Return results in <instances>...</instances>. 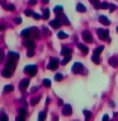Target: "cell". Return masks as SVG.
Wrapping results in <instances>:
<instances>
[{"mask_svg":"<svg viewBox=\"0 0 118 121\" xmlns=\"http://www.w3.org/2000/svg\"><path fill=\"white\" fill-rule=\"evenodd\" d=\"M18 59H19V54H18V53H15V52H9V54H8L6 67L15 68V63H17Z\"/></svg>","mask_w":118,"mask_h":121,"instance_id":"cell-1","label":"cell"},{"mask_svg":"<svg viewBox=\"0 0 118 121\" xmlns=\"http://www.w3.org/2000/svg\"><path fill=\"white\" fill-rule=\"evenodd\" d=\"M24 72H25L28 76H30V77H33V76H36V73H37V67L34 66V64L27 66V67L24 68Z\"/></svg>","mask_w":118,"mask_h":121,"instance_id":"cell-2","label":"cell"},{"mask_svg":"<svg viewBox=\"0 0 118 121\" xmlns=\"http://www.w3.org/2000/svg\"><path fill=\"white\" fill-rule=\"evenodd\" d=\"M97 33H98V37L100 38L102 40H104V39H108L109 38V32L107 29H97Z\"/></svg>","mask_w":118,"mask_h":121,"instance_id":"cell-3","label":"cell"},{"mask_svg":"<svg viewBox=\"0 0 118 121\" xmlns=\"http://www.w3.org/2000/svg\"><path fill=\"white\" fill-rule=\"evenodd\" d=\"M84 69V66L81 63H74V66H72V72H74L75 74H79V73H81Z\"/></svg>","mask_w":118,"mask_h":121,"instance_id":"cell-4","label":"cell"},{"mask_svg":"<svg viewBox=\"0 0 118 121\" xmlns=\"http://www.w3.org/2000/svg\"><path fill=\"white\" fill-rule=\"evenodd\" d=\"M57 67H59V60L55 59V58H52L51 60H49V63L47 64V68H48V69H51V71L57 69Z\"/></svg>","mask_w":118,"mask_h":121,"instance_id":"cell-5","label":"cell"},{"mask_svg":"<svg viewBox=\"0 0 118 121\" xmlns=\"http://www.w3.org/2000/svg\"><path fill=\"white\" fill-rule=\"evenodd\" d=\"M23 44H24L28 49H33L34 47H36V43H34V40L32 39V38H25V40L23 42Z\"/></svg>","mask_w":118,"mask_h":121,"instance_id":"cell-6","label":"cell"},{"mask_svg":"<svg viewBox=\"0 0 118 121\" xmlns=\"http://www.w3.org/2000/svg\"><path fill=\"white\" fill-rule=\"evenodd\" d=\"M13 73H14V68H10V67H5L4 68V71H3V77H6V78H9V77H11L13 76Z\"/></svg>","mask_w":118,"mask_h":121,"instance_id":"cell-7","label":"cell"},{"mask_svg":"<svg viewBox=\"0 0 118 121\" xmlns=\"http://www.w3.org/2000/svg\"><path fill=\"white\" fill-rule=\"evenodd\" d=\"M39 37V30L37 28H29V38H32V39H36V38Z\"/></svg>","mask_w":118,"mask_h":121,"instance_id":"cell-8","label":"cell"},{"mask_svg":"<svg viewBox=\"0 0 118 121\" xmlns=\"http://www.w3.org/2000/svg\"><path fill=\"white\" fill-rule=\"evenodd\" d=\"M83 38H84V40H85L86 43H91V42H93V37H91V33H90V32H88V30H85V32L83 33Z\"/></svg>","mask_w":118,"mask_h":121,"instance_id":"cell-9","label":"cell"},{"mask_svg":"<svg viewBox=\"0 0 118 121\" xmlns=\"http://www.w3.org/2000/svg\"><path fill=\"white\" fill-rule=\"evenodd\" d=\"M49 24H51L52 28L57 29V28H60V26H61V24H62V23H61V20H60L59 18H57V19H52V20H49Z\"/></svg>","mask_w":118,"mask_h":121,"instance_id":"cell-10","label":"cell"},{"mask_svg":"<svg viewBox=\"0 0 118 121\" xmlns=\"http://www.w3.org/2000/svg\"><path fill=\"white\" fill-rule=\"evenodd\" d=\"M71 112H72V107H71V105H65L64 107H62V113H64L65 116L71 115Z\"/></svg>","mask_w":118,"mask_h":121,"instance_id":"cell-11","label":"cell"},{"mask_svg":"<svg viewBox=\"0 0 118 121\" xmlns=\"http://www.w3.org/2000/svg\"><path fill=\"white\" fill-rule=\"evenodd\" d=\"M29 86V79L28 78H24V79H22L20 83H19V88H20L22 91H24L27 87Z\"/></svg>","mask_w":118,"mask_h":121,"instance_id":"cell-12","label":"cell"},{"mask_svg":"<svg viewBox=\"0 0 118 121\" xmlns=\"http://www.w3.org/2000/svg\"><path fill=\"white\" fill-rule=\"evenodd\" d=\"M99 22H100L102 24H104V25H109L110 24L109 19L107 18V17H104V15H100V17H99Z\"/></svg>","mask_w":118,"mask_h":121,"instance_id":"cell-13","label":"cell"},{"mask_svg":"<svg viewBox=\"0 0 118 121\" xmlns=\"http://www.w3.org/2000/svg\"><path fill=\"white\" fill-rule=\"evenodd\" d=\"M78 48H79V49H80V51H81L83 53H84V54H86L88 51H89L86 45H84V44H81V43H79V44H78Z\"/></svg>","mask_w":118,"mask_h":121,"instance_id":"cell-14","label":"cell"},{"mask_svg":"<svg viewBox=\"0 0 118 121\" xmlns=\"http://www.w3.org/2000/svg\"><path fill=\"white\" fill-rule=\"evenodd\" d=\"M76 10L80 11V13H85L86 8H85V5H83V4H78V5H76Z\"/></svg>","mask_w":118,"mask_h":121,"instance_id":"cell-15","label":"cell"},{"mask_svg":"<svg viewBox=\"0 0 118 121\" xmlns=\"http://www.w3.org/2000/svg\"><path fill=\"white\" fill-rule=\"evenodd\" d=\"M59 19L61 20V23H64V24H66V25H70V22H69V19L65 17V15L61 14V17H59Z\"/></svg>","mask_w":118,"mask_h":121,"instance_id":"cell-16","label":"cell"},{"mask_svg":"<svg viewBox=\"0 0 118 121\" xmlns=\"http://www.w3.org/2000/svg\"><path fill=\"white\" fill-rule=\"evenodd\" d=\"M61 53H62L64 56H70L71 54V49L67 48V47H64L62 49H61Z\"/></svg>","mask_w":118,"mask_h":121,"instance_id":"cell-17","label":"cell"},{"mask_svg":"<svg viewBox=\"0 0 118 121\" xmlns=\"http://www.w3.org/2000/svg\"><path fill=\"white\" fill-rule=\"evenodd\" d=\"M109 64L113 67H118V59L116 58V57H113V58L109 59Z\"/></svg>","mask_w":118,"mask_h":121,"instance_id":"cell-18","label":"cell"},{"mask_svg":"<svg viewBox=\"0 0 118 121\" xmlns=\"http://www.w3.org/2000/svg\"><path fill=\"white\" fill-rule=\"evenodd\" d=\"M62 6H60V5H57V6H55V9H53V11H55V13L59 15V14H62Z\"/></svg>","mask_w":118,"mask_h":121,"instance_id":"cell-19","label":"cell"},{"mask_svg":"<svg viewBox=\"0 0 118 121\" xmlns=\"http://www.w3.org/2000/svg\"><path fill=\"white\" fill-rule=\"evenodd\" d=\"M91 60L95 63V64H99L100 63V60H99V57H98V54H93V57H91Z\"/></svg>","mask_w":118,"mask_h":121,"instance_id":"cell-20","label":"cell"},{"mask_svg":"<svg viewBox=\"0 0 118 121\" xmlns=\"http://www.w3.org/2000/svg\"><path fill=\"white\" fill-rule=\"evenodd\" d=\"M103 49H104V47H103V45H100V47H97V49H95L94 51V54H100V53L103 52Z\"/></svg>","mask_w":118,"mask_h":121,"instance_id":"cell-21","label":"cell"},{"mask_svg":"<svg viewBox=\"0 0 118 121\" xmlns=\"http://www.w3.org/2000/svg\"><path fill=\"white\" fill-rule=\"evenodd\" d=\"M109 6L110 5L108 3H102V4H99V6L97 8V9H100V8H102V9H107V8H109Z\"/></svg>","mask_w":118,"mask_h":121,"instance_id":"cell-22","label":"cell"},{"mask_svg":"<svg viewBox=\"0 0 118 121\" xmlns=\"http://www.w3.org/2000/svg\"><path fill=\"white\" fill-rule=\"evenodd\" d=\"M13 88H14V87L11 86V85H6L5 87H4V92H11Z\"/></svg>","mask_w":118,"mask_h":121,"instance_id":"cell-23","label":"cell"},{"mask_svg":"<svg viewBox=\"0 0 118 121\" xmlns=\"http://www.w3.org/2000/svg\"><path fill=\"white\" fill-rule=\"evenodd\" d=\"M42 18H43V19H48V18H49V9H44Z\"/></svg>","mask_w":118,"mask_h":121,"instance_id":"cell-24","label":"cell"},{"mask_svg":"<svg viewBox=\"0 0 118 121\" xmlns=\"http://www.w3.org/2000/svg\"><path fill=\"white\" fill-rule=\"evenodd\" d=\"M57 37H59L60 39H65V38H67V34L64 33V32H59L57 33Z\"/></svg>","mask_w":118,"mask_h":121,"instance_id":"cell-25","label":"cell"},{"mask_svg":"<svg viewBox=\"0 0 118 121\" xmlns=\"http://www.w3.org/2000/svg\"><path fill=\"white\" fill-rule=\"evenodd\" d=\"M46 119V112L43 111V112H39V115H38V120L39 121H43Z\"/></svg>","mask_w":118,"mask_h":121,"instance_id":"cell-26","label":"cell"},{"mask_svg":"<svg viewBox=\"0 0 118 121\" xmlns=\"http://www.w3.org/2000/svg\"><path fill=\"white\" fill-rule=\"evenodd\" d=\"M24 14L27 15V17H33V15H34L33 10H30V9H27V10L24 11Z\"/></svg>","mask_w":118,"mask_h":121,"instance_id":"cell-27","label":"cell"},{"mask_svg":"<svg viewBox=\"0 0 118 121\" xmlns=\"http://www.w3.org/2000/svg\"><path fill=\"white\" fill-rule=\"evenodd\" d=\"M70 59H71V54H70V56H65V58H64V60H62V64L69 63V62H70Z\"/></svg>","mask_w":118,"mask_h":121,"instance_id":"cell-28","label":"cell"},{"mask_svg":"<svg viewBox=\"0 0 118 121\" xmlns=\"http://www.w3.org/2000/svg\"><path fill=\"white\" fill-rule=\"evenodd\" d=\"M84 115H85V119H86V120H89L90 116H91V112L88 111V110H84Z\"/></svg>","mask_w":118,"mask_h":121,"instance_id":"cell-29","label":"cell"},{"mask_svg":"<svg viewBox=\"0 0 118 121\" xmlns=\"http://www.w3.org/2000/svg\"><path fill=\"white\" fill-rule=\"evenodd\" d=\"M43 86L44 87H51V81H49V79H43Z\"/></svg>","mask_w":118,"mask_h":121,"instance_id":"cell-30","label":"cell"},{"mask_svg":"<svg viewBox=\"0 0 118 121\" xmlns=\"http://www.w3.org/2000/svg\"><path fill=\"white\" fill-rule=\"evenodd\" d=\"M62 78H64V76L61 74V73H57V74L55 76V79H56V81H61Z\"/></svg>","mask_w":118,"mask_h":121,"instance_id":"cell-31","label":"cell"},{"mask_svg":"<svg viewBox=\"0 0 118 121\" xmlns=\"http://www.w3.org/2000/svg\"><path fill=\"white\" fill-rule=\"evenodd\" d=\"M6 9H8V10H10V11H13V10H15V6L13 5V4H9V5L6 6Z\"/></svg>","mask_w":118,"mask_h":121,"instance_id":"cell-32","label":"cell"},{"mask_svg":"<svg viewBox=\"0 0 118 121\" xmlns=\"http://www.w3.org/2000/svg\"><path fill=\"white\" fill-rule=\"evenodd\" d=\"M33 54H34L33 49H28V52H27V56H28V57H33Z\"/></svg>","mask_w":118,"mask_h":121,"instance_id":"cell-33","label":"cell"},{"mask_svg":"<svg viewBox=\"0 0 118 121\" xmlns=\"http://www.w3.org/2000/svg\"><path fill=\"white\" fill-rule=\"evenodd\" d=\"M18 111H19V115H22V116L25 115V110H24V108H19Z\"/></svg>","mask_w":118,"mask_h":121,"instance_id":"cell-34","label":"cell"},{"mask_svg":"<svg viewBox=\"0 0 118 121\" xmlns=\"http://www.w3.org/2000/svg\"><path fill=\"white\" fill-rule=\"evenodd\" d=\"M38 101H39V98H33V100L30 101V104H32V105H37Z\"/></svg>","mask_w":118,"mask_h":121,"instance_id":"cell-35","label":"cell"},{"mask_svg":"<svg viewBox=\"0 0 118 121\" xmlns=\"http://www.w3.org/2000/svg\"><path fill=\"white\" fill-rule=\"evenodd\" d=\"M89 1H90L91 4H93V5H94V6H97V5H98V4H99V0H89Z\"/></svg>","mask_w":118,"mask_h":121,"instance_id":"cell-36","label":"cell"},{"mask_svg":"<svg viewBox=\"0 0 118 121\" xmlns=\"http://www.w3.org/2000/svg\"><path fill=\"white\" fill-rule=\"evenodd\" d=\"M20 23H22V18H15V24H20Z\"/></svg>","mask_w":118,"mask_h":121,"instance_id":"cell-37","label":"cell"},{"mask_svg":"<svg viewBox=\"0 0 118 121\" xmlns=\"http://www.w3.org/2000/svg\"><path fill=\"white\" fill-rule=\"evenodd\" d=\"M116 10V5H110L109 6V11H114Z\"/></svg>","mask_w":118,"mask_h":121,"instance_id":"cell-38","label":"cell"},{"mask_svg":"<svg viewBox=\"0 0 118 121\" xmlns=\"http://www.w3.org/2000/svg\"><path fill=\"white\" fill-rule=\"evenodd\" d=\"M23 120H24V116H22V115L17 117V121H23Z\"/></svg>","mask_w":118,"mask_h":121,"instance_id":"cell-39","label":"cell"},{"mask_svg":"<svg viewBox=\"0 0 118 121\" xmlns=\"http://www.w3.org/2000/svg\"><path fill=\"white\" fill-rule=\"evenodd\" d=\"M36 0H29V5H36Z\"/></svg>","mask_w":118,"mask_h":121,"instance_id":"cell-40","label":"cell"},{"mask_svg":"<svg viewBox=\"0 0 118 121\" xmlns=\"http://www.w3.org/2000/svg\"><path fill=\"white\" fill-rule=\"evenodd\" d=\"M33 18H34V19H39V18H41V15H39V14H36V13H34Z\"/></svg>","mask_w":118,"mask_h":121,"instance_id":"cell-41","label":"cell"},{"mask_svg":"<svg viewBox=\"0 0 118 121\" xmlns=\"http://www.w3.org/2000/svg\"><path fill=\"white\" fill-rule=\"evenodd\" d=\"M108 119H109V117H108V115H104V116H103V120H104V121H107Z\"/></svg>","mask_w":118,"mask_h":121,"instance_id":"cell-42","label":"cell"},{"mask_svg":"<svg viewBox=\"0 0 118 121\" xmlns=\"http://www.w3.org/2000/svg\"><path fill=\"white\" fill-rule=\"evenodd\" d=\"M43 33H44V34H48V30L46 29V28H43Z\"/></svg>","mask_w":118,"mask_h":121,"instance_id":"cell-43","label":"cell"},{"mask_svg":"<svg viewBox=\"0 0 118 121\" xmlns=\"http://www.w3.org/2000/svg\"><path fill=\"white\" fill-rule=\"evenodd\" d=\"M3 119H4V120H8V116L5 115V113H4V115H3Z\"/></svg>","mask_w":118,"mask_h":121,"instance_id":"cell-44","label":"cell"},{"mask_svg":"<svg viewBox=\"0 0 118 121\" xmlns=\"http://www.w3.org/2000/svg\"><path fill=\"white\" fill-rule=\"evenodd\" d=\"M43 3H48V0H43Z\"/></svg>","mask_w":118,"mask_h":121,"instance_id":"cell-45","label":"cell"},{"mask_svg":"<svg viewBox=\"0 0 118 121\" xmlns=\"http://www.w3.org/2000/svg\"><path fill=\"white\" fill-rule=\"evenodd\" d=\"M117 32H118V28H117Z\"/></svg>","mask_w":118,"mask_h":121,"instance_id":"cell-46","label":"cell"}]
</instances>
